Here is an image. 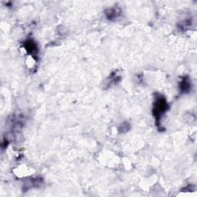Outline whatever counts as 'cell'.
<instances>
[{
  "mask_svg": "<svg viewBox=\"0 0 197 197\" xmlns=\"http://www.w3.org/2000/svg\"><path fill=\"white\" fill-rule=\"evenodd\" d=\"M167 103L164 98H158L154 104L153 115L156 116V120L158 121L160 119L162 115L167 109Z\"/></svg>",
  "mask_w": 197,
  "mask_h": 197,
  "instance_id": "cell-1",
  "label": "cell"
},
{
  "mask_svg": "<svg viewBox=\"0 0 197 197\" xmlns=\"http://www.w3.org/2000/svg\"><path fill=\"white\" fill-rule=\"evenodd\" d=\"M26 49L27 51H29L31 54H34L36 52V45L32 40H29L28 42H26Z\"/></svg>",
  "mask_w": 197,
  "mask_h": 197,
  "instance_id": "cell-2",
  "label": "cell"
},
{
  "mask_svg": "<svg viewBox=\"0 0 197 197\" xmlns=\"http://www.w3.org/2000/svg\"><path fill=\"white\" fill-rule=\"evenodd\" d=\"M189 89H190V83L189 80H186V79H184L183 81L180 84V90L183 92H188Z\"/></svg>",
  "mask_w": 197,
  "mask_h": 197,
  "instance_id": "cell-3",
  "label": "cell"
}]
</instances>
